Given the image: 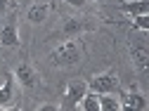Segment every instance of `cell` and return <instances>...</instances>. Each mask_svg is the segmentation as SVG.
I'll list each match as a JSON object with an SVG mask.
<instances>
[{
    "label": "cell",
    "mask_w": 149,
    "mask_h": 111,
    "mask_svg": "<svg viewBox=\"0 0 149 111\" xmlns=\"http://www.w3.org/2000/svg\"><path fill=\"white\" fill-rule=\"evenodd\" d=\"M78 59H81V45H78L76 38H69V40L59 43L50 52V62L54 66H71V64H76Z\"/></svg>",
    "instance_id": "6da1fadb"
},
{
    "label": "cell",
    "mask_w": 149,
    "mask_h": 111,
    "mask_svg": "<svg viewBox=\"0 0 149 111\" xmlns=\"http://www.w3.org/2000/svg\"><path fill=\"white\" fill-rule=\"evenodd\" d=\"M88 90H90V87H88V83H85V80H71V83L66 85V92H64V99H62L59 109L71 111V109L81 106L83 97L88 95Z\"/></svg>",
    "instance_id": "7a4b0ae2"
},
{
    "label": "cell",
    "mask_w": 149,
    "mask_h": 111,
    "mask_svg": "<svg viewBox=\"0 0 149 111\" xmlns=\"http://www.w3.org/2000/svg\"><path fill=\"white\" fill-rule=\"evenodd\" d=\"M88 87L92 92H97V95H104V92H114L118 87V76H116V71H104L100 73V76L95 78H90Z\"/></svg>",
    "instance_id": "3957f363"
},
{
    "label": "cell",
    "mask_w": 149,
    "mask_h": 111,
    "mask_svg": "<svg viewBox=\"0 0 149 111\" xmlns=\"http://www.w3.org/2000/svg\"><path fill=\"white\" fill-rule=\"evenodd\" d=\"M14 80H17V76L14 73H7L5 76V83L0 85V109H7V106H12L14 104V97H17V87H14Z\"/></svg>",
    "instance_id": "277c9868"
},
{
    "label": "cell",
    "mask_w": 149,
    "mask_h": 111,
    "mask_svg": "<svg viewBox=\"0 0 149 111\" xmlns=\"http://www.w3.org/2000/svg\"><path fill=\"white\" fill-rule=\"evenodd\" d=\"M52 12V3H36L26 10V22L31 24H40L47 19V14Z\"/></svg>",
    "instance_id": "5b68a950"
},
{
    "label": "cell",
    "mask_w": 149,
    "mask_h": 111,
    "mask_svg": "<svg viewBox=\"0 0 149 111\" xmlns=\"http://www.w3.org/2000/svg\"><path fill=\"white\" fill-rule=\"evenodd\" d=\"M0 45L5 47H19V31H17V24L10 22L0 28Z\"/></svg>",
    "instance_id": "8992f818"
},
{
    "label": "cell",
    "mask_w": 149,
    "mask_h": 111,
    "mask_svg": "<svg viewBox=\"0 0 149 111\" xmlns=\"http://www.w3.org/2000/svg\"><path fill=\"white\" fill-rule=\"evenodd\" d=\"M130 57L137 71H149V50L144 45H130Z\"/></svg>",
    "instance_id": "52a82bcc"
},
{
    "label": "cell",
    "mask_w": 149,
    "mask_h": 111,
    "mask_svg": "<svg viewBox=\"0 0 149 111\" xmlns=\"http://www.w3.org/2000/svg\"><path fill=\"white\" fill-rule=\"evenodd\" d=\"M121 106H123V109H133V111H142V109H147V99L133 87L130 92H125V95H123Z\"/></svg>",
    "instance_id": "ba28073f"
},
{
    "label": "cell",
    "mask_w": 149,
    "mask_h": 111,
    "mask_svg": "<svg viewBox=\"0 0 149 111\" xmlns=\"http://www.w3.org/2000/svg\"><path fill=\"white\" fill-rule=\"evenodd\" d=\"M14 76H17V80H19L24 87H33L36 85V71L29 64H19L14 69Z\"/></svg>",
    "instance_id": "9c48e42d"
},
{
    "label": "cell",
    "mask_w": 149,
    "mask_h": 111,
    "mask_svg": "<svg viewBox=\"0 0 149 111\" xmlns=\"http://www.w3.org/2000/svg\"><path fill=\"white\" fill-rule=\"evenodd\" d=\"M118 10L123 14H130V17H137V14H144L149 12V0H133V3H121Z\"/></svg>",
    "instance_id": "30bf717a"
},
{
    "label": "cell",
    "mask_w": 149,
    "mask_h": 111,
    "mask_svg": "<svg viewBox=\"0 0 149 111\" xmlns=\"http://www.w3.org/2000/svg\"><path fill=\"white\" fill-rule=\"evenodd\" d=\"M121 102L116 97H111V92H104L100 95V111H121Z\"/></svg>",
    "instance_id": "8fae6325"
},
{
    "label": "cell",
    "mask_w": 149,
    "mask_h": 111,
    "mask_svg": "<svg viewBox=\"0 0 149 111\" xmlns=\"http://www.w3.org/2000/svg\"><path fill=\"white\" fill-rule=\"evenodd\" d=\"M81 109L83 111H100V95H97V92H92V90H88V95L81 102Z\"/></svg>",
    "instance_id": "7c38bea8"
},
{
    "label": "cell",
    "mask_w": 149,
    "mask_h": 111,
    "mask_svg": "<svg viewBox=\"0 0 149 111\" xmlns=\"http://www.w3.org/2000/svg\"><path fill=\"white\" fill-rule=\"evenodd\" d=\"M133 28H137V31H149V12L133 17Z\"/></svg>",
    "instance_id": "4fadbf2b"
},
{
    "label": "cell",
    "mask_w": 149,
    "mask_h": 111,
    "mask_svg": "<svg viewBox=\"0 0 149 111\" xmlns=\"http://www.w3.org/2000/svg\"><path fill=\"white\" fill-rule=\"evenodd\" d=\"M85 19H69L66 22V26H64V33L66 35H71V33H78V31H83L85 28V24H83Z\"/></svg>",
    "instance_id": "5bb4252c"
},
{
    "label": "cell",
    "mask_w": 149,
    "mask_h": 111,
    "mask_svg": "<svg viewBox=\"0 0 149 111\" xmlns=\"http://www.w3.org/2000/svg\"><path fill=\"white\" fill-rule=\"evenodd\" d=\"M64 3H66V5H71V7H83L88 0H64Z\"/></svg>",
    "instance_id": "9a60e30c"
},
{
    "label": "cell",
    "mask_w": 149,
    "mask_h": 111,
    "mask_svg": "<svg viewBox=\"0 0 149 111\" xmlns=\"http://www.w3.org/2000/svg\"><path fill=\"white\" fill-rule=\"evenodd\" d=\"M52 109H57V106H54V104H43L40 106V111H52Z\"/></svg>",
    "instance_id": "2e32d148"
},
{
    "label": "cell",
    "mask_w": 149,
    "mask_h": 111,
    "mask_svg": "<svg viewBox=\"0 0 149 111\" xmlns=\"http://www.w3.org/2000/svg\"><path fill=\"white\" fill-rule=\"evenodd\" d=\"M7 10V0H0V12H5Z\"/></svg>",
    "instance_id": "e0dca14e"
},
{
    "label": "cell",
    "mask_w": 149,
    "mask_h": 111,
    "mask_svg": "<svg viewBox=\"0 0 149 111\" xmlns=\"http://www.w3.org/2000/svg\"><path fill=\"white\" fill-rule=\"evenodd\" d=\"M95 3H109V0H95Z\"/></svg>",
    "instance_id": "ac0fdd59"
}]
</instances>
